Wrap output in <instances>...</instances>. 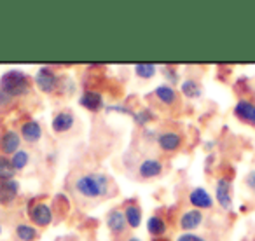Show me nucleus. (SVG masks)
Masks as SVG:
<instances>
[{
	"label": "nucleus",
	"mask_w": 255,
	"mask_h": 241,
	"mask_svg": "<svg viewBox=\"0 0 255 241\" xmlns=\"http://www.w3.org/2000/svg\"><path fill=\"white\" fill-rule=\"evenodd\" d=\"M74 189L86 199H105L116 191L112 177L103 171H88L75 178Z\"/></svg>",
	"instance_id": "f257e3e1"
},
{
	"label": "nucleus",
	"mask_w": 255,
	"mask_h": 241,
	"mask_svg": "<svg viewBox=\"0 0 255 241\" xmlns=\"http://www.w3.org/2000/svg\"><path fill=\"white\" fill-rule=\"evenodd\" d=\"M32 88L33 79L19 68H11V70L0 75V89L7 93L9 96H12L14 100L30 95Z\"/></svg>",
	"instance_id": "f03ea898"
},
{
	"label": "nucleus",
	"mask_w": 255,
	"mask_h": 241,
	"mask_svg": "<svg viewBox=\"0 0 255 241\" xmlns=\"http://www.w3.org/2000/svg\"><path fill=\"white\" fill-rule=\"evenodd\" d=\"M60 81H61V75H58L54 72L53 67H40L39 70L35 72L33 75V86H35L39 91H42L44 95H53V93L58 91L60 88Z\"/></svg>",
	"instance_id": "7ed1b4c3"
},
{
	"label": "nucleus",
	"mask_w": 255,
	"mask_h": 241,
	"mask_svg": "<svg viewBox=\"0 0 255 241\" xmlns=\"http://www.w3.org/2000/svg\"><path fill=\"white\" fill-rule=\"evenodd\" d=\"M28 219L37 229H44V227H49L54 220V212L53 206L47 205L44 201H37L33 205L28 206Z\"/></svg>",
	"instance_id": "20e7f679"
},
{
	"label": "nucleus",
	"mask_w": 255,
	"mask_h": 241,
	"mask_svg": "<svg viewBox=\"0 0 255 241\" xmlns=\"http://www.w3.org/2000/svg\"><path fill=\"white\" fill-rule=\"evenodd\" d=\"M215 203L224 212H233L234 198H233V182L227 177H219L215 180Z\"/></svg>",
	"instance_id": "39448f33"
},
{
	"label": "nucleus",
	"mask_w": 255,
	"mask_h": 241,
	"mask_svg": "<svg viewBox=\"0 0 255 241\" xmlns=\"http://www.w3.org/2000/svg\"><path fill=\"white\" fill-rule=\"evenodd\" d=\"M156 143L161 152L175 154L184 145V135H182L180 131H175V129H163V131H159V136H157Z\"/></svg>",
	"instance_id": "423d86ee"
},
{
	"label": "nucleus",
	"mask_w": 255,
	"mask_h": 241,
	"mask_svg": "<svg viewBox=\"0 0 255 241\" xmlns=\"http://www.w3.org/2000/svg\"><path fill=\"white\" fill-rule=\"evenodd\" d=\"M75 114L72 109H61L51 119V129L58 135H65V133L72 131L75 126Z\"/></svg>",
	"instance_id": "0eeeda50"
},
{
	"label": "nucleus",
	"mask_w": 255,
	"mask_h": 241,
	"mask_svg": "<svg viewBox=\"0 0 255 241\" xmlns=\"http://www.w3.org/2000/svg\"><path fill=\"white\" fill-rule=\"evenodd\" d=\"M164 173V164L157 157H145L136 168V175L140 180H154Z\"/></svg>",
	"instance_id": "6e6552de"
},
{
	"label": "nucleus",
	"mask_w": 255,
	"mask_h": 241,
	"mask_svg": "<svg viewBox=\"0 0 255 241\" xmlns=\"http://www.w3.org/2000/svg\"><path fill=\"white\" fill-rule=\"evenodd\" d=\"M233 114L240 122L255 128V102L250 98H240L233 107Z\"/></svg>",
	"instance_id": "1a4fd4ad"
},
{
	"label": "nucleus",
	"mask_w": 255,
	"mask_h": 241,
	"mask_svg": "<svg viewBox=\"0 0 255 241\" xmlns=\"http://www.w3.org/2000/svg\"><path fill=\"white\" fill-rule=\"evenodd\" d=\"M21 143L23 138L19 135V131H16V129H5L0 135V154L12 157L18 150H21Z\"/></svg>",
	"instance_id": "9d476101"
},
{
	"label": "nucleus",
	"mask_w": 255,
	"mask_h": 241,
	"mask_svg": "<svg viewBox=\"0 0 255 241\" xmlns=\"http://www.w3.org/2000/svg\"><path fill=\"white\" fill-rule=\"evenodd\" d=\"M187 201L191 205V208H196V210H212L213 205H215V198L206 191L205 187H194L189 191V196H187Z\"/></svg>",
	"instance_id": "9b49d317"
},
{
	"label": "nucleus",
	"mask_w": 255,
	"mask_h": 241,
	"mask_svg": "<svg viewBox=\"0 0 255 241\" xmlns=\"http://www.w3.org/2000/svg\"><path fill=\"white\" fill-rule=\"evenodd\" d=\"M79 105L84 110H88V112L98 114L100 110L105 109L107 103H105V96L100 91H96V89H86L81 95V98H79Z\"/></svg>",
	"instance_id": "f8f14e48"
},
{
	"label": "nucleus",
	"mask_w": 255,
	"mask_h": 241,
	"mask_svg": "<svg viewBox=\"0 0 255 241\" xmlns=\"http://www.w3.org/2000/svg\"><path fill=\"white\" fill-rule=\"evenodd\" d=\"M203 222H205V215L201 210L189 208L178 219V227L182 229V233H196L203 226Z\"/></svg>",
	"instance_id": "ddd939ff"
},
{
	"label": "nucleus",
	"mask_w": 255,
	"mask_h": 241,
	"mask_svg": "<svg viewBox=\"0 0 255 241\" xmlns=\"http://www.w3.org/2000/svg\"><path fill=\"white\" fill-rule=\"evenodd\" d=\"M105 224H107V227H109V231L116 238L123 236L128 229V222H126V217H124L123 208L116 206V208L109 210L105 215Z\"/></svg>",
	"instance_id": "4468645a"
},
{
	"label": "nucleus",
	"mask_w": 255,
	"mask_h": 241,
	"mask_svg": "<svg viewBox=\"0 0 255 241\" xmlns=\"http://www.w3.org/2000/svg\"><path fill=\"white\" fill-rule=\"evenodd\" d=\"M152 96L156 98V102L161 103L163 107H175L180 102V93L177 91V88L166 84V82L157 86L152 91Z\"/></svg>",
	"instance_id": "2eb2a0df"
},
{
	"label": "nucleus",
	"mask_w": 255,
	"mask_h": 241,
	"mask_svg": "<svg viewBox=\"0 0 255 241\" xmlns=\"http://www.w3.org/2000/svg\"><path fill=\"white\" fill-rule=\"evenodd\" d=\"M42 126H40L39 120L35 119H28L25 120L21 126H19V135H21L23 142L30 143V145H35V143L40 142L42 138Z\"/></svg>",
	"instance_id": "dca6fc26"
},
{
	"label": "nucleus",
	"mask_w": 255,
	"mask_h": 241,
	"mask_svg": "<svg viewBox=\"0 0 255 241\" xmlns=\"http://www.w3.org/2000/svg\"><path fill=\"white\" fill-rule=\"evenodd\" d=\"M123 212H124V217H126V222L129 229H138V227L142 226L143 212H142V206L138 205V201L128 199L126 203H123Z\"/></svg>",
	"instance_id": "f3484780"
},
{
	"label": "nucleus",
	"mask_w": 255,
	"mask_h": 241,
	"mask_svg": "<svg viewBox=\"0 0 255 241\" xmlns=\"http://www.w3.org/2000/svg\"><path fill=\"white\" fill-rule=\"evenodd\" d=\"M21 192V185L16 180H0V205L9 206L18 199Z\"/></svg>",
	"instance_id": "a211bd4d"
},
{
	"label": "nucleus",
	"mask_w": 255,
	"mask_h": 241,
	"mask_svg": "<svg viewBox=\"0 0 255 241\" xmlns=\"http://www.w3.org/2000/svg\"><path fill=\"white\" fill-rule=\"evenodd\" d=\"M180 93L187 100H199L203 96V86L198 79L187 77L180 82Z\"/></svg>",
	"instance_id": "6ab92c4d"
},
{
	"label": "nucleus",
	"mask_w": 255,
	"mask_h": 241,
	"mask_svg": "<svg viewBox=\"0 0 255 241\" xmlns=\"http://www.w3.org/2000/svg\"><path fill=\"white\" fill-rule=\"evenodd\" d=\"M14 234L18 241H37L40 236L39 229L32 222H18L14 227Z\"/></svg>",
	"instance_id": "aec40b11"
},
{
	"label": "nucleus",
	"mask_w": 255,
	"mask_h": 241,
	"mask_svg": "<svg viewBox=\"0 0 255 241\" xmlns=\"http://www.w3.org/2000/svg\"><path fill=\"white\" fill-rule=\"evenodd\" d=\"M145 226H147V233L152 238H156V240L163 238L164 234L168 233V222L161 215H150L149 219H147Z\"/></svg>",
	"instance_id": "412c9836"
},
{
	"label": "nucleus",
	"mask_w": 255,
	"mask_h": 241,
	"mask_svg": "<svg viewBox=\"0 0 255 241\" xmlns=\"http://www.w3.org/2000/svg\"><path fill=\"white\" fill-rule=\"evenodd\" d=\"M133 122H135L138 128H147V126L152 122L154 119H156V114H154V110L152 109H140V110H135V114H133Z\"/></svg>",
	"instance_id": "4be33fe9"
},
{
	"label": "nucleus",
	"mask_w": 255,
	"mask_h": 241,
	"mask_svg": "<svg viewBox=\"0 0 255 241\" xmlns=\"http://www.w3.org/2000/svg\"><path fill=\"white\" fill-rule=\"evenodd\" d=\"M16 173L18 171H16L11 157L0 156V180H14Z\"/></svg>",
	"instance_id": "5701e85b"
},
{
	"label": "nucleus",
	"mask_w": 255,
	"mask_h": 241,
	"mask_svg": "<svg viewBox=\"0 0 255 241\" xmlns=\"http://www.w3.org/2000/svg\"><path fill=\"white\" fill-rule=\"evenodd\" d=\"M157 74V65L156 63H138L135 65V75L143 81H149V79L156 77Z\"/></svg>",
	"instance_id": "b1692460"
},
{
	"label": "nucleus",
	"mask_w": 255,
	"mask_h": 241,
	"mask_svg": "<svg viewBox=\"0 0 255 241\" xmlns=\"http://www.w3.org/2000/svg\"><path fill=\"white\" fill-rule=\"evenodd\" d=\"M11 161H12V164H14L16 171H23L30 164V161H32V154H30V150L21 149L11 157Z\"/></svg>",
	"instance_id": "393cba45"
},
{
	"label": "nucleus",
	"mask_w": 255,
	"mask_h": 241,
	"mask_svg": "<svg viewBox=\"0 0 255 241\" xmlns=\"http://www.w3.org/2000/svg\"><path fill=\"white\" fill-rule=\"evenodd\" d=\"M163 75L164 79H166V84L170 86H177L180 84V72H178V68H175L173 65H166V67H163Z\"/></svg>",
	"instance_id": "a878e982"
},
{
	"label": "nucleus",
	"mask_w": 255,
	"mask_h": 241,
	"mask_svg": "<svg viewBox=\"0 0 255 241\" xmlns=\"http://www.w3.org/2000/svg\"><path fill=\"white\" fill-rule=\"evenodd\" d=\"M75 93V84L72 79L65 77V75H61V81H60V88H58L56 95L60 96H72Z\"/></svg>",
	"instance_id": "bb28decb"
},
{
	"label": "nucleus",
	"mask_w": 255,
	"mask_h": 241,
	"mask_svg": "<svg viewBox=\"0 0 255 241\" xmlns=\"http://www.w3.org/2000/svg\"><path fill=\"white\" fill-rule=\"evenodd\" d=\"M107 112H117V114H124V116H129L133 117V114H135V110L131 109V107L128 105H123V103H114V105H107L105 107Z\"/></svg>",
	"instance_id": "cd10ccee"
},
{
	"label": "nucleus",
	"mask_w": 255,
	"mask_h": 241,
	"mask_svg": "<svg viewBox=\"0 0 255 241\" xmlns=\"http://www.w3.org/2000/svg\"><path fill=\"white\" fill-rule=\"evenodd\" d=\"M157 136H159V131L156 128H143L142 129V138L145 140L147 143H152V142H157Z\"/></svg>",
	"instance_id": "c85d7f7f"
},
{
	"label": "nucleus",
	"mask_w": 255,
	"mask_h": 241,
	"mask_svg": "<svg viewBox=\"0 0 255 241\" xmlns=\"http://www.w3.org/2000/svg\"><path fill=\"white\" fill-rule=\"evenodd\" d=\"M175 241H208L205 236H201V234H196V233H180L177 238H175Z\"/></svg>",
	"instance_id": "c756f323"
},
{
	"label": "nucleus",
	"mask_w": 255,
	"mask_h": 241,
	"mask_svg": "<svg viewBox=\"0 0 255 241\" xmlns=\"http://www.w3.org/2000/svg\"><path fill=\"white\" fill-rule=\"evenodd\" d=\"M12 103H14V98H12V96H9L7 93L0 89V110L9 109V107H11Z\"/></svg>",
	"instance_id": "7c9ffc66"
},
{
	"label": "nucleus",
	"mask_w": 255,
	"mask_h": 241,
	"mask_svg": "<svg viewBox=\"0 0 255 241\" xmlns=\"http://www.w3.org/2000/svg\"><path fill=\"white\" fill-rule=\"evenodd\" d=\"M245 185H247L252 192H255V170H250L245 175Z\"/></svg>",
	"instance_id": "2f4dec72"
},
{
	"label": "nucleus",
	"mask_w": 255,
	"mask_h": 241,
	"mask_svg": "<svg viewBox=\"0 0 255 241\" xmlns=\"http://www.w3.org/2000/svg\"><path fill=\"white\" fill-rule=\"evenodd\" d=\"M213 147H215V142H213V140H208V142L205 143V149H206V150L213 149Z\"/></svg>",
	"instance_id": "473e14b6"
},
{
	"label": "nucleus",
	"mask_w": 255,
	"mask_h": 241,
	"mask_svg": "<svg viewBox=\"0 0 255 241\" xmlns=\"http://www.w3.org/2000/svg\"><path fill=\"white\" fill-rule=\"evenodd\" d=\"M126 241H142V240H140L138 236H129V238H128V240H126Z\"/></svg>",
	"instance_id": "72a5a7b5"
},
{
	"label": "nucleus",
	"mask_w": 255,
	"mask_h": 241,
	"mask_svg": "<svg viewBox=\"0 0 255 241\" xmlns=\"http://www.w3.org/2000/svg\"><path fill=\"white\" fill-rule=\"evenodd\" d=\"M2 233H4V226H2V219H0V236H2Z\"/></svg>",
	"instance_id": "f704fd0d"
}]
</instances>
